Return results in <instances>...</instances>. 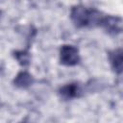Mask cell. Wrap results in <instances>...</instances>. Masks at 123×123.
I'll return each instance as SVG.
<instances>
[{"instance_id": "6da1fadb", "label": "cell", "mask_w": 123, "mask_h": 123, "mask_svg": "<svg viewBox=\"0 0 123 123\" xmlns=\"http://www.w3.org/2000/svg\"><path fill=\"white\" fill-rule=\"evenodd\" d=\"M70 16L73 23L79 28L86 26L100 25V22L103 18V16L98 11L88 10L87 8L82 5L73 7L70 12Z\"/></svg>"}, {"instance_id": "7a4b0ae2", "label": "cell", "mask_w": 123, "mask_h": 123, "mask_svg": "<svg viewBox=\"0 0 123 123\" xmlns=\"http://www.w3.org/2000/svg\"><path fill=\"white\" fill-rule=\"evenodd\" d=\"M60 60L64 65H76L80 61L78 49L72 45H62L60 50Z\"/></svg>"}, {"instance_id": "3957f363", "label": "cell", "mask_w": 123, "mask_h": 123, "mask_svg": "<svg viewBox=\"0 0 123 123\" xmlns=\"http://www.w3.org/2000/svg\"><path fill=\"white\" fill-rule=\"evenodd\" d=\"M100 26H102L109 33L117 34L120 33L122 30V20L119 17L105 16L102 18L100 22Z\"/></svg>"}, {"instance_id": "277c9868", "label": "cell", "mask_w": 123, "mask_h": 123, "mask_svg": "<svg viewBox=\"0 0 123 123\" xmlns=\"http://www.w3.org/2000/svg\"><path fill=\"white\" fill-rule=\"evenodd\" d=\"M81 89H80L79 85L77 83H71V84H67L62 86L60 89V94L65 99H72V98L77 97Z\"/></svg>"}, {"instance_id": "5b68a950", "label": "cell", "mask_w": 123, "mask_h": 123, "mask_svg": "<svg viewBox=\"0 0 123 123\" xmlns=\"http://www.w3.org/2000/svg\"><path fill=\"white\" fill-rule=\"evenodd\" d=\"M110 61L111 63L112 68L117 73L122 72V64H123V57H122V50L116 49L110 53Z\"/></svg>"}, {"instance_id": "8992f818", "label": "cell", "mask_w": 123, "mask_h": 123, "mask_svg": "<svg viewBox=\"0 0 123 123\" xmlns=\"http://www.w3.org/2000/svg\"><path fill=\"white\" fill-rule=\"evenodd\" d=\"M33 81L34 79L31 74H29L26 71H21L16 75V77L13 80V83L18 87L26 88L33 84Z\"/></svg>"}, {"instance_id": "52a82bcc", "label": "cell", "mask_w": 123, "mask_h": 123, "mask_svg": "<svg viewBox=\"0 0 123 123\" xmlns=\"http://www.w3.org/2000/svg\"><path fill=\"white\" fill-rule=\"evenodd\" d=\"M14 57L16 58V60L18 61V62L25 66V65H28L29 62H30V55L27 53V52H24V51H17L14 53Z\"/></svg>"}]
</instances>
